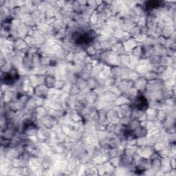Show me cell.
Segmentation results:
<instances>
[{"mask_svg": "<svg viewBox=\"0 0 176 176\" xmlns=\"http://www.w3.org/2000/svg\"><path fill=\"white\" fill-rule=\"evenodd\" d=\"M35 94L41 98H45L47 96V93H48V88L47 87L46 85L40 84L37 85L34 89Z\"/></svg>", "mask_w": 176, "mask_h": 176, "instance_id": "cell-1", "label": "cell"}, {"mask_svg": "<svg viewBox=\"0 0 176 176\" xmlns=\"http://www.w3.org/2000/svg\"><path fill=\"white\" fill-rule=\"evenodd\" d=\"M45 85H46L48 88H51L55 87V85L56 82L55 77L52 75H48L44 78Z\"/></svg>", "mask_w": 176, "mask_h": 176, "instance_id": "cell-2", "label": "cell"}, {"mask_svg": "<svg viewBox=\"0 0 176 176\" xmlns=\"http://www.w3.org/2000/svg\"><path fill=\"white\" fill-rule=\"evenodd\" d=\"M8 131L7 130V131H6V132L5 133V134H9V133H8ZM13 133H10V136H9V137H10V138H11V137H13ZM9 137H8V136H6V138H6V139H8V138H9Z\"/></svg>", "mask_w": 176, "mask_h": 176, "instance_id": "cell-3", "label": "cell"}]
</instances>
